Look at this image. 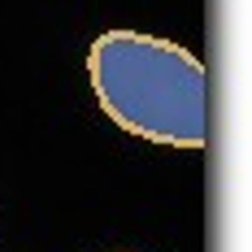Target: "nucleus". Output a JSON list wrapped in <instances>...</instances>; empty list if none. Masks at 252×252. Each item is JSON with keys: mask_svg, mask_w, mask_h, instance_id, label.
Listing matches in <instances>:
<instances>
[{"mask_svg": "<svg viewBox=\"0 0 252 252\" xmlns=\"http://www.w3.org/2000/svg\"><path fill=\"white\" fill-rule=\"evenodd\" d=\"M87 78L118 130L165 148H204L209 74L191 48L144 31H104L87 48Z\"/></svg>", "mask_w": 252, "mask_h": 252, "instance_id": "obj_1", "label": "nucleus"}]
</instances>
